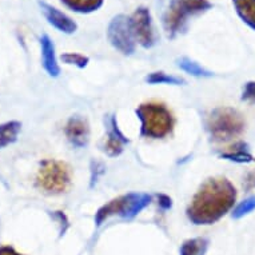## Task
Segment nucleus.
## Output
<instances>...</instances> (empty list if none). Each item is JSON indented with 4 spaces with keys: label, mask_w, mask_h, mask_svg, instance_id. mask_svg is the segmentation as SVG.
<instances>
[{
    "label": "nucleus",
    "mask_w": 255,
    "mask_h": 255,
    "mask_svg": "<svg viewBox=\"0 0 255 255\" xmlns=\"http://www.w3.org/2000/svg\"><path fill=\"white\" fill-rule=\"evenodd\" d=\"M40 9H42L43 15L47 19V21L50 23L52 27L63 32V34H74L78 29V24L72 20L71 17L62 12L60 9L55 8L51 4L46 3V1H39Z\"/></svg>",
    "instance_id": "10"
},
{
    "label": "nucleus",
    "mask_w": 255,
    "mask_h": 255,
    "mask_svg": "<svg viewBox=\"0 0 255 255\" xmlns=\"http://www.w3.org/2000/svg\"><path fill=\"white\" fill-rule=\"evenodd\" d=\"M107 126H109V134H107V140L103 146V150L109 156H119L125 150L123 148L125 144H127L130 140L123 135L115 117H110Z\"/></svg>",
    "instance_id": "11"
},
{
    "label": "nucleus",
    "mask_w": 255,
    "mask_h": 255,
    "mask_svg": "<svg viewBox=\"0 0 255 255\" xmlns=\"http://www.w3.org/2000/svg\"><path fill=\"white\" fill-rule=\"evenodd\" d=\"M246 128V121L238 110L219 107L206 118V130L214 142L225 143L238 138Z\"/></svg>",
    "instance_id": "3"
},
{
    "label": "nucleus",
    "mask_w": 255,
    "mask_h": 255,
    "mask_svg": "<svg viewBox=\"0 0 255 255\" xmlns=\"http://www.w3.org/2000/svg\"><path fill=\"white\" fill-rule=\"evenodd\" d=\"M62 4L78 13H91L101 8L105 0H60Z\"/></svg>",
    "instance_id": "16"
},
{
    "label": "nucleus",
    "mask_w": 255,
    "mask_h": 255,
    "mask_svg": "<svg viewBox=\"0 0 255 255\" xmlns=\"http://www.w3.org/2000/svg\"><path fill=\"white\" fill-rule=\"evenodd\" d=\"M72 171L66 162L56 159H46L39 166L35 186L47 195L67 193L71 187Z\"/></svg>",
    "instance_id": "4"
},
{
    "label": "nucleus",
    "mask_w": 255,
    "mask_h": 255,
    "mask_svg": "<svg viewBox=\"0 0 255 255\" xmlns=\"http://www.w3.org/2000/svg\"><path fill=\"white\" fill-rule=\"evenodd\" d=\"M40 50H42L43 68L51 78H58L60 75V67L56 59L55 44L48 35H43L40 38Z\"/></svg>",
    "instance_id": "12"
},
{
    "label": "nucleus",
    "mask_w": 255,
    "mask_h": 255,
    "mask_svg": "<svg viewBox=\"0 0 255 255\" xmlns=\"http://www.w3.org/2000/svg\"><path fill=\"white\" fill-rule=\"evenodd\" d=\"M156 198H158L159 207L164 210V211H167V210H170L172 207V199L168 195H166V194H158Z\"/></svg>",
    "instance_id": "25"
},
{
    "label": "nucleus",
    "mask_w": 255,
    "mask_h": 255,
    "mask_svg": "<svg viewBox=\"0 0 255 255\" xmlns=\"http://www.w3.org/2000/svg\"><path fill=\"white\" fill-rule=\"evenodd\" d=\"M238 16L255 31V0H233Z\"/></svg>",
    "instance_id": "15"
},
{
    "label": "nucleus",
    "mask_w": 255,
    "mask_h": 255,
    "mask_svg": "<svg viewBox=\"0 0 255 255\" xmlns=\"http://www.w3.org/2000/svg\"><path fill=\"white\" fill-rule=\"evenodd\" d=\"M213 8L209 0H172L163 15V27L170 39L180 34L187 24L188 17L195 16Z\"/></svg>",
    "instance_id": "5"
},
{
    "label": "nucleus",
    "mask_w": 255,
    "mask_h": 255,
    "mask_svg": "<svg viewBox=\"0 0 255 255\" xmlns=\"http://www.w3.org/2000/svg\"><path fill=\"white\" fill-rule=\"evenodd\" d=\"M255 210V195L253 197L247 198L245 201H242L239 203L237 207L233 211V218L234 219H239V218L245 217L247 214H250L251 211H254Z\"/></svg>",
    "instance_id": "21"
},
{
    "label": "nucleus",
    "mask_w": 255,
    "mask_h": 255,
    "mask_svg": "<svg viewBox=\"0 0 255 255\" xmlns=\"http://www.w3.org/2000/svg\"><path fill=\"white\" fill-rule=\"evenodd\" d=\"M135 113L140 121V134L144 138L164 139L174 130V115L163 103H142Z\"/></svg>",
    "instance_id": "2"
},
{
    "label": "nucleus",
    "mask_w": 255,
    "mask_h": 255,
    "mask_svg": "<svg viewBox=\"0 0 255 255\" xmlns=\"http://www.w3.org/2000/svg\"><path fill=\"white\" fill-rule=\"evenodd\" d=\"M63 63H66L68 66H75L78 68H84L87 67L88 63H90V58L84 56L78 52H66L60 56Z\"/></svg>",
    "instance_id": "20"
},
{
    "label": "nucleus",
    "mask_w": 255,
    "mask_h": 255,
    "mask_svg": "<svg viewBox=\"0 0 255 255\" xmlns=\"http://www.w3.org/2000/svg\"><path fill=\"white\" fill-rule=\"evenodd\" d=\"M130 24L135 42L140 44L143 48H151L154 46L156 39L150 9L146 7H139L130 16Z\"/></svg>",
    "instance_id": "8"
},
{
    "label": "nucleus",
    "mask_w": 255,
    "mask_h": 255,
    "mask_svg": "<svg viewBox=\"0 0 255 255\" xmlns=\"http://www.w3.org/2000/svg\"><path fill=\"white\" fill-rule=\"evenodd\" d=\"M221 158L235 162V163H251L255 160L251 154L250 147L243 140H238L230 147H227L226 150L221 152Z\"/></svg>",
    "instance_id": "13"
},
{
    "label": "nucleus",
    "mask_w": 255,
    "mask_h": 255,
    "mask_svg": "<svg viewBox=\"0 0 255 255\" xmlns=\"http://www.w3.org/2000/svg\"><path fill=\"white\" fill-rule=\"evenodd\" d=\"M176 64H178V67L180 70H183L184 72H187L191 76H197V78H210V76H213V72L206 70L205 67H202L199 63L194 62L190 58L178 59Z\"/></svg>",
    "instance_id": "17"
},
{
    "label": "nucleus",
    "mask_w": 255,
    "mask_h": 255,
    "mask_svg": "<svg viewBox=\"0 0 255 255\" xmlns=\"http://www.w3.org/2000/svg\"><path fill=\"white\" fill-rule=\"evenodd\" d=\"M206 249H207V241L206 239H188L180 247V255H203Z\"/></svg>",
    "instance_id": "18"
},
{
    "label": "nucleus",
    "mask_w": 255,
    "mask_h": 255,
    "mask_svg": "<svg viewBox=\"0 0 255 255\" xmlns=\"http://www.w3.org/2000/svg\"><path fill=\"white\" fill-rule=\"evenodd\" d=\"M52 218L58 222L59 226H60V235H64V233H66L68 227H70V222H68L66 214L62 213V211H55V213L52 214Z\"/></svg>",
    "instance_id": "24"
},
{
    "label": "nucleus",
    "mask_w": 255,
    "mask_h": 255,
    "mask_svg": "<svg viewBox=\"0 0 255 255\" xmlns=\"http://www.w3.org/2000/svg\"><path fill=\"white\" fill-rule=\"evenodd\" d=\"M21 130V123L17 121L5 122L0 125V150L17 140Z\"/></svg>",
    "instance_id": "14"
},
{
    "label": "nucleus",
    "mask_w": 255,
    "mask_h": 255,
    "mask_svg": "<svg viewBox=\"0 0 255 255\" xmlns=\"http://www.w3.org/2000/svg\"><path fill=\"white\" fill-rule=\"evenodd\" d=\"M146 82L148 84H171V86H180V84L186 83L182 78L168 75V74L162 71L151 72L150 75L146 78Z\"/></svg>",
    "instance_id": "19"
},
{
    "label": "nucleus",
    "mask_w": 255,
    "mask_h": 255,
    "mask_svg": "<svg viewBox=\"0 0 255 255\" xmlns=\"http://www.w3.org/2000/svg\"><path fill=\"white\" fill-rule=\"evenodd\" d=\"M242 101L255 105V82H249L245 84L242 92Z\"/></svg>",
    "instance_id": "22"
},
{
    "label": "nucleus",
    "mask_w": 255,
    "mask_h": 255,
    "mask_svg": "<svg viewBox=\"0 0 255 255\" xmlns=\"http://www.w3.org/2000/svg\"><path fill=\"white\" fill-rule=\"evenodd\" d=\"M0 255H24L16 251L12 246H0Z\"/></svg>",
    "instance_id": "27"
},
{
    "label": "nucleus",
    "mask_w": 255,
    "mask_h": 255,
    "mask_svg": "<svg viewBox=\"0 0 255 255\" xmlns=\"http://www.w3.org/2000/svg\"><path fill=\"white\" fill-rule=\"evenodd\" d=\"M105 166L101 162H95V160H92L91 162V187L95 186V183L99 179V176L105 172Z\"/></svg>",
    "instance_id": "23"
},
{
    "label": "nucleus",
    "mask_w": 255,
    "mask_h": 255,
    "mask_svg": "<svg viewBox=\"0 0 255 255\" xmlns=\"http://www.w3.org/2000/svg\"><path fill=\"white\" fill-rule=\"evenodd\" d=\"M107 38L111 46L123 55H132L135 52V42L132 29H131L130 17L126 15H117L111 19L107 29Z\"/></svg>",
    "instance_id": "7"
},
{
    "label": "nucleus",
    "mask_w": 255,
    "mask_h": 255,
    "mask_svg": "<svg viewBox=\"0 0 255 255\" xmlns=\"http://www.w3.org/2000/svg\"><path fill=\"white\" fill-rule=\"evenodd\" d=\"M237 201V188L222 176L209 178L198 188L187 207L188 221L197 226H209L230 211Z\"/></svg>",
    "instance_id": "1"
},
{
    "label": "nucleus",
    "mask_w": 255,
    "mask_h": 255,
    "mask_svg": "<svg viewBox=\"0 0 255 255\" xmlns=\"http://www.w3.org/2000/svg\"><path fill=\"white\" fill-rule=\"evenodd\" d=\"M151 195L148 194L128 193L115 198L106 203L95 214V223L101 226L110 217L119 215L123 219H132L151 203Z\"/></svg>",
    "instance_id": "6"
},
{
    "label": "nucleus",
    "mask_w": 255,
    "mask_h": 255,
    "mask_svg": "<svg viewBox=\"0 0 255 255\" xmlns=\"http://www.w3.org/2000/svg\"><path fill=\"white\" fill-rule=\"evenodd\" d=\"M64 134L68 142L76 148H82L88 144L90 140V125L82 117H71L64 127Z\"/></svg>",
    "instance_id": "9"
},
{
    "label": "nucleus",
    "mask_w": 255,
    "mask_h": 255,
    "mask_svg": "<svg viewBox=\"0 0 255 255\" xmlns=\"http://www.w3.org/2000/svg\"><path fill=\"white\" fill-rule=\"evenodd\" d=\"M243 188L246 191H251L255 188V171H251L249 175L246 176V179L243 182Z\"/></svg>",
    "instance_id": "26"
}]
</instances>
